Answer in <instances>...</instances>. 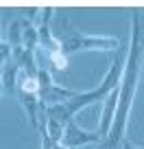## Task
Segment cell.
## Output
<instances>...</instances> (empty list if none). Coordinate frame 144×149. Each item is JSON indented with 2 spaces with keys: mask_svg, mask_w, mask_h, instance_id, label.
Instances as JSON below:
<instances>
[{
  "mask_svg": "<svg viewBox=\"0 0 144 149\" xmlns=\"http://www.w3.org/2000/svg\"><path fill=\"white\" fill-rule=\"evenodd\" d=\"M140 53H142V35H140V20L138 13H133L131 20V46H129V59L125 66V74H122L120 84V97H118V110L116 118L109 136L105 138L101 149H120V145H125V132L127 123H129V112L133 105L135 92H138V81H140Z\"/></svg>",
  "mask_w": 144,
  "mask_h": 149,
  "instance_id": "cell-1",
  "label": "cell"
},
{
  "mask_svg": "<svg viewBox=\"0 0 144 149\" xmlns=\"http://www.w3.org/2000/svg\"><path fill=\"white\" fill-rule=\"evenodd\" d=\"M125 51H118L116 53V59L112 61V66H109V72L105 74V79H103V84L98 86L96 90H90V92H83V94H76L74 99H70V101H65V110H68L70 116H74L79 110H83V107L92 105V103H105V99L112 94V90L120 88L122 84V74H125Z\"/></svg>",
  "mask_w": 144,
  "mask_h": 149,
  "instance_id": "cell-2",
  "label": "cell"
},
{
  "mask_svg": "<svg viewBox=\"0 0 144 149\" xmlns=\"http://www.w3.org/2000/svg\"><path fill=\"white\" fill-rule=\"evenodd\" d=\"M61 42V51L68 55V53H76V51H120V42L116 37H101V35H83V33L76 31H65L63 35L59 37Z\"/></svg>",
  "mask_w": 144,
  "mask_h": 149,
  "instance_id": "cell-3",
  "label": "cell"
},
{
  "mask_svg": "<svg viewBox=\"0 0 144 149\" xmlns=\"http://www.w3.org/2000/svg\"><path fill=\"white\" fill-rule=\"evenodd\" d=\"M39 103H42V110L50 105H59V103H65L70 99H74L76 92L74 90H68V88H61L52 81L50 77V70L46 66H39Z\"/></svg>",
  "mask_w": 144,
  "mask_h": 149,
  "instance_id": "cell-4",
  "label": "cell"
},
{
  "mask_svg": "<svg viewBox=\"0 0 144 149\" xmlns=\"http://www.w3.org/2000/svg\"><path fill=\"white\" fill-rule=\"evenodd\" d=\"M101 140H103V134H101V132H85V130H81V127L74 123V118L65 125L63 145H65L68 149H79V147L90 145V143H101Z\"/></svg>",
  "mask_w": 144,
  "mask_h": 149,
  "instance_id": "cell-5",
  "label": "cell"
},
{
  "mask_svg": "<svg viewBox=\"0 0 144 149\" xmlns=\"http://www.w3.org/2000/svg\"><path fill=\"white\" fill-rule=\"evenodd\" d=\"M52 13L55 11L48 7V9H42V22H39V26H37V33H39V46L44 48L46 53H52V51H59L61 48V42L57 40V37H52V33H50V18H52Z\"/></svg>",
  "mask_w": 144,
  "mask_h": 149,
  "instance_id": "cell-6",
  "label": "cell"
},
{
  "mask_svg": "<svg viewBox=\"0 0 144 149\" xmlns=\"http://www.w3.org/2000/svg\"><path fill=\"white\" fill-rule=\"evenodd\" d=\"M31 22V18H15L9 24V44L11 48H24V29Z\"/></svg>",
  "mask_w": 144,
  "mask_h": 149,
  "instance_id": "cell-7",
  "label": "cell"
},
{
  "mask_svg": "<svg viewBox=\"0 0 144 149\" xmlns=\"http://www.w3.org/2000/svg\"><path fill=\"white\" fill-rule=\"evenodd\" d=\"M48 61L52 64V68L55 70H65L68 68V57H65V53L61 51H52V53H48Z\"/></svg>",
  "mask_w": 144,
  "mask_h": 149,
  "instance_id": "cell-8",
  "label": "cell"
},
{
  "mask_svg": "<svg viewBox=\"0 0 144 149\" xmlns=\"http://www.w3.org/2000/svg\"><path fill=\"white\" fill-rule=\"evenodd\" d=\"M39 134H42V149H52V138L48 136L44 125H39Z\"/></svg>",
  "mask_w": 144,
  "mask_h": 149,
  "instance_id": "cell-9",
  "label": "cell"
},
{
  "mask_svg": "<svg viewBox=\"0 0 144 149\" xmlns=\"http://www.w3.org/2000/svg\"><path fill=\"white\" fill-rule=\"evenodd\" d=\"M52 149H68V147H65V145H61V143H55V140H52Z\"/></svg>",
  "mask_w": 144,
  "mask_h": 149,
  "instance_id": "cell-10",
  "label": "cell"
},
{
  "mask_svg": "<svg viewBox=\"0 0 144 149\" xmlns=\"http://www.w3.org/2000/svg\"><path fill=\"white\" fill-rule=\"evenodd\" d=\"M122 149H133V145H131V143H127V140H125V145H122Z\"/></svg>",
  "mask_w": 144,
  "mask_h": 149,
  "instance_id": "cell-11",
  "label": "cell"
}]
</instances>
